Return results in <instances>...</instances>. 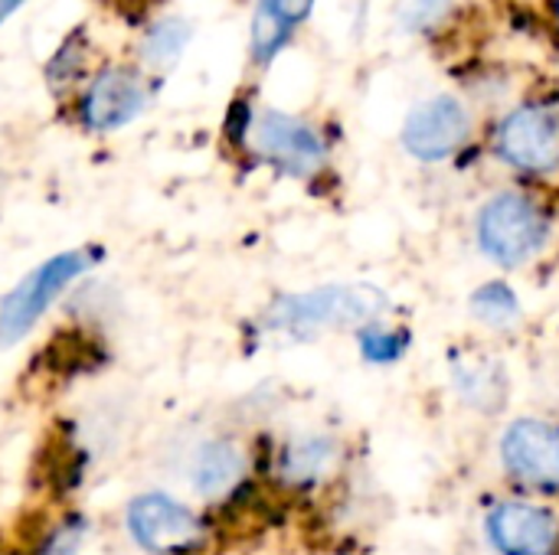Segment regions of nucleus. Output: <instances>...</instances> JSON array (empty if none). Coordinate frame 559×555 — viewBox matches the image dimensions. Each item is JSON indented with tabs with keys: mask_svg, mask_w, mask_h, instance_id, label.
<instances>
[{
	"mask_svg": "<svg viewBox=\"0 0 559 555\" xmlns=\"http://www.w3.org/2000/svg\"><path fill=\"white\" fill-rule=\"evenodd\" d=\"M265 3H269L282 20H288V23L295 26V23H301V20L311 13V3H314V0H265Z\"/></svg>",
	"mask_w": 559,
	"mask_h": 555,
	"instance_id": "nucleus-21",
	"label": "nucleus"
},
{
	"mask_svg": "<svg viewBox=\"0 0 559 555\" xmlns=\"http://www.w3.org/2000/svg\"><path fill=\"white\" fill-rule=\"evenodd\" d=\"M190 23L183 16H160L147 26V33L141 36L138 56L141 65L147 72H170L177 65V59L183 56L187 43H190Z\"/></svg>",
	"mask_w": 559,
	"mask_h": 555,
	"instance_id": "nucleus-12",
	"label": "nucleus"
},
{
	"mask_svg": "<svg viewBox=\"0 0 559 555\" xmlns=\"http://www.w3.org/2000/svg\"><path fill=\"white\" fill-rule=\"evenodd\" d=\"M246 474V451L229 438L203 442L190 461V484L200 497H226Z\"/></svg>",
	"mask_w": 559,
	"mask_h": 555,
	"instance_id": "nucleus-11",
	"label": "nucleus"
},
{
	"mask_svg": "<svg viewBox=\"0 0 559 555\" xmlns=\"http://www.w3.org/2000/svg\"><path fill=\"white\" fill-rule=\"evenodd\" d=\"M85 536H88V527L85 520L72 517L59 527H52L39 546L36 555H82V546H85Z\"/></svg>",
	"mask_w": 559,
	"mask_h": 555,
	"instance_id": "nucleus-18",
	"label": "nucleus"
},
{
	"mask_svg": "<svg viewBox=\"0 0 559 555\" xmlns=\"http://www.w3.org/2000/svg\"><path fill=\"white\" fill-rule=\"evenodd\" d=\"M498 154L521 170L540 173L559 164V114L550 108H518L498 128Z\"/></svg>",
	"mask_w": 559,
	"mask_h": 555,
	"instance_id": "nucleus-7",
	"label": "nucleus"
},
{
	"mask_svg": "<svg viewBox=\"0 0 559 555\" xmlns=\"http://www.w3.org/2000/svg\"><path fill=\"white\" fill-rule=\"evenodd\" d=\"M292 36V23L282 20L265 0H259L255 13H252V59L255 62H272V56L285 46V39Z\"/></svg>",
	"mask_w": 559,
	"mask_h": 555,
	"instance_id": "nucleus-15",
	"label": "nucleus"
},
{
	"mask_svg": "<svg viewBox=\"0 0 559 555\" xmlns=\"http://www.w3.org/2000/svg\"><path fill=\"white\" fill-rule=\"evenodd\" d=\"M23 3H26V0H0V23H3V20H10Z\"/></svg>",
	"mask_w": 559,
	"mask_h": 555,
	"instance_id": "nucleus-22",
	"label": "nucleus"
},
{
	"mask_svg": "<svg viewBox=\"0 0 559 555\" xmlns=\"http://www.w3.org/2000/svg\"><path fill=\"white\" fill-rule=\"evenodd\" d=\"M383 304V294L373 288H324L282 298L269 314V327L285 334H314L321 327L370 321L380 314Z\"/></svg>",
	"mask_w": 559,
	"mask_h": 555,
	"instance_id": "nucleus-2",
	"label": "nucleus"
},
{
	"mask_svg": "<svg viewBox=\"0 0 559 555\" xmlns=\"http://www.w3.org/2000/svg\"><path fill=\"white\" fill-rule=\"evenodd\" d=\"M449 7H452V0H409L406 20H409V26L426 29V26H436L449 13Z\"/></svg>",
	"mask_w": 559,
	"mask_h": 555,
	"instance_id": "nucleus-20",
	"label": "nucleus"
},
{
	"mask_svg": "<svg viewBox=\"0 0 559 555\" xmlns=\"http://www.w3.org/2000/svg\"><path fill=\"white\" fill-rule=\"evenodd\" d=\"M468 131H472V121H468L465 105L452 95H439V98L423 101L409 114L403 128V144L419 160H442L468 141Z\"/></svg>",
	"mask_w": 559,
	"mask_h": 555,
	"instance_id": "nucleus-8",
	"label": "nucleus"
},
{
	"mask_svg": "<svg viewBox=\"0 0 559 555\" xmlns=\"http://www.w3.org/2000/svg\"><path fill=\"white\" fill-rule=\"evenodd\" d=\"M88 56H92V43H88L85 29H75V33L52 52V59L46 62V79H49V85L62 88V85L79 82V79L85 75Z\"/></svg>",
	"mask_w": 559,
	"mask_h": 555,
	"instance_id": "nucleus-14",
	"label": "nucleus"
},
{
	"mask_svg": "<svg viewBox=\"0 0 559 555\" xmlns=\"http://www.w3.org/2000/svg\"><path fill=\"white\" fill-rule=\"evenodd\" d=\"M147 105V85L134 65L98 69L79 95V121L92 134H111L128 128Z\"/></svg>",
	"mask_w": 559,
	"mask_h": 555,
	"instance_id": "nucleus-5",
	"label": "nucleus"
},
{
	"mask_svg": "<svg viewBox=\"0 0 559 555\" xmlns=\"http://www.w3.org/2000/svg\"><path fill=\"white\" fill-rule=\"evenodd\" d=\"M364 353H367L370 360L383 363V360H393V357L403 353V340H400L396 334H390V330H370V334L364 337Z\"/></svg>",
	"mask_w": 559,
	"mask_h": 555,
	"instance_id": "nucleus-19",
	"label": "nucleus"
},
{
	"mask_svg": "<svg viewBox=\"0 0 559 555\" xmlns=\"http://www.w3.org/2000/svg\"><path fill=\"white\" fill-rule=\"evenodd\" d=\"M508 471L537 487H559V425L524 419L514 422L501 442Z\"/></svg>",
	"mask_w": 559,
	"mask_h": 555,
	"instance_id": "nucleus-9",
	"label": "nucleus"
},
{
	"mask_svg": "<svg viewBox=\"0 0 559 555\" xmlns=\"http://www.w3.org/2000/svg\"><path fill=\"white\" fill-rule=\"evenodd\" d=\"M249 141L262 160L292 177H308L324 164V141L314 134V128L282 111L255 114V121L249 124Z\"/></svg>",
	"mask_w": 559,
	"mask_h": 555,
	"instance_id": "nucleus-6",
	"label": "nucleus"
},
{
	"mask_svg": "<svg viewBox=\"0 0 559 555\" xmlns=\"http://www.w3.org/2000/svg\"><path fill=\"white\" fill-rule=\"evenodd\" d=\"M88 268H92V255L85 249L59 252L39 262L36 268H29L0 301V350L20 343L62 298V291L72 281H79Z\"/></svg>",
	"mask_w": 559,
	"mask_h": 555,
	"instance_id": "nucleus-1",
	"label": "nucleus"
},
{
	"mask_svg": "<svg viewBox=\"0 0 559 555\" xmlns=\"http://www.w3.org/2000/svg\"><path fill=\"white\" fill-rule=\"evenodd\" d=\"M455 379H459L462 396L472 399V402H478V406H495V402L501 399V396H498V393H501V376H498V370H491L488 363H475V366L459 363Z\"/></svg>",
	"mask_w": 559,
	"mask_h": 555,
	"instance_id": "nucleus-17",
	"label": "nucleus"
},
{
	"mask_svg": "<svg viewBox=\"0 0 559 555\" xmlns=\"http://www.w3.org/2000/svg\"><path fill=\"white\" fill-rule=\"evenodd\" d=\"M124 530L151 555H187L203 543V520L167 494H141L124 510Z\"/></svg>",
	"mask_w": 559,
	"mask_h": 555,
	"instance_id": "nucleus-3",
	"label": "nucleus"
},
{
	"mask_svg": "<svg viewBox=\"0 0 559 555\" xmlns=\"http://www.w3.org/2000/svg\"><path fill=\"white\" fill-rule=\"evenodd\" d=\"M544 216L540 209L518 196L501 193L495 196L478 216V242L481 249L501 265H524L544 242Z\"/></svg>",
	"mask_w": 559,
	"mask_h": 555,
	"instance_id": "nucleus-4",
	"label": "nucleus"
},
{
	"mask_svg": "<svg viewBox=\"0 0 559 555\" xmlns=\"http://www.w3.org/2000/svg\"><path fill=\"white\" fill-rule=\"evenodd\" d=\"M334 461H337V448L328 438L308 435L282 451V474L292 484H318L334 471Z\"/></svg>",
	"mask_w": 559,
	"mask_h": 555,
	"instance_id": "nucleus-13",
	"label": "nucleus"
},
{
	"mask_svg": "<svg viewBox=\"0 0 559 555\" xmlns=\"http://www.w3.org/2000/svg\"><path fill=\"white\" fill-rule=\"evenodd\" d=\"M475 314L488 324V327H514L521 317V304L518 298L501 288V285H488L475 294Z\"/></svg>",
	"mask_w": 559,
	"mask_h": 555,
	"instance_id": "nucleus-16",
	"label": "nucleus"
},
{
	"mask_svg": "<svg viewBox=\"0 0 559 555\" xmlns=\"http://www.w3.org/2000/svg\"><path fill=\"white\" fill-rule=\"evenodd\" d=\"M488 536L501 555H554L559 523L540 507L501 504L488 517Z\"/></svg>",
	"mask_w": 559,
	"mask_h": 555,
	"instance_id": "nucleus-10",
	"label": "nucleus"
}]
</instances>
